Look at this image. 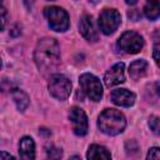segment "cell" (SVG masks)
Segmentation results:
<instances>
[{"label":"cell","mask_w":160,"mask_h":160,"mask_svg":"<svg viewBox=\"0 0 160 160\" xmlns=\"http://www.w3.org/2000/svg\"><path fill=\"white\" fill-rule=\"evenodd\" d=\"M146 160H160V148H151L148 152Z\"/></svg>","instance_id":"cell-19"},{"label":"cell","mask_w":160,"mask_h":160,"mask_svg":"<svg viewBox=\"0 0 160 160\" xmlns=\"http://www.w3.org/2000/svg\"><path fill=\"white\" fill-rule=\"evenodd\" d=\"M152 58L155 60V62L158 64V66H160V44H156L154 46V50H152Z\"/></svg>","instance_id":"cell-20"},{"label":"cell","mask_w":160,"mask_h":160,"mask_svg":"<svg viewBox=\"0 0 160 160\" xmlns=\"http://www.w3.org/2000/svg\"><path fill=\"white\" fill-rule=\"evenodd\" d=\"M79 29H80V32L81 35L88 40V41H91V42H95L98 40V31L95 29V25H94V21H92V16L91 15H84L81 19H80V22H79Z\"/></svg>","instance_id":"cell-10"},{"label":"cell","mask_w":160,"mask_h":160,"mask_svg":"<svg viewBox=\"0 0 160 160\" xmlns=\"http://www.w3.org/2000/svg\"><path fill=\"white\" fill-rule=\"evenodd\" d=\"M149 128H150V130L155 134V135H159L160 134V119L158 118V116H155V115H151L150 118H149Z\"/></svg>","instance_id":"cell-18"},{"label":"cell","mask_w":160,"mask_h":160,"mask_svg":"<svg viewBox=\"0 0 160 160\" xmlns=\"http://www.w3.org/2000/svg\"><path fill=\"white\" fill-rule=\"evenodd\" d=\"M69 160H81V159H80V158H79L78 155H74V156H71V158H70Z\"/></svg>","instance_id":"cell-25"},{"label":"cell","mask_w":160,"mask_h":160,"mask_svg":"<svg viewBox=\"0 0 160 160\" xmlns=\"http://www.w3.org/2000/svg\"><path fill=\"white\" fill-rule=\"evenodd\" d=\"M146 70H148V62L142 59H139V60H135L130 64L129 66V75L131 79L134 80H138L140 78H142L145 74H146Z\"/></svg>","instance_id":"cell-14"},{"label":"cell","mask_w":160,"mask_h":160,"mask_svg":"<svg viewBox=\"0 0 160 160\" xmlns=\"http://www.w3.org/2000/svg\"><path fill=\"white\" fill-rule=\"evenodd\" d=\"M49 26L55 31H66L69 28V15L60 6H48L44 10Z\"/></svg>","instance_id":"cell-3"},{"label":"cell","mask_w":160,"mask_h":160,"mask_svg":"<svg viewBox=\"0 0 160 160\" xmlns=\"http://www.w3.org/2000/svg\"><path fill=\"white\" fill-rule=\"evenodd\" d=\"M49 91L55 99L64 101L71 92V81L62 74H52L49 80Z\"/></svg>","instance_id":"cell-4"},{"label":"cell","mask_w":160,"mask_h":160,"mask_svg":"<svg viewBox=\"0 0 160 160\" xmlns=\"http://www.w3.org/2000/svg\"><path fill=\"white\" fill-rule=\"evenodd\" d=\"M62 156V150L56 146H50L46 150V158L45 160H60Z\"/></svg>","instance_id":"cell-17"},{"label":"cell","mask_w":160,"mask_h":160,"mask_svg":"<svg viewBox=\"0 0 160 160\" xmlns=\"http://www.w3.org/2000/svg\"><path fill=\"white\" fill-rule=\"evenodd\" d=\"M86 158L88 160H111V155L110 152L101 145H96L92 144L88 152H86Z\"/></svg>","instance_id":"cell-13"},{"label":"cell","mask_w":160,"mask_h":160,"mask_svg":"<svg viewBox=\"0 0 160 160\" xmlns=\"http://www.w3.org/2000/svg\"><path fill=\"white\" fill-rule=\"evenodd\" d=\"M126 4H136V1H126Z\"/></svg>","instance_id":"cell-26"},{"label":"cell","mask_w":160,"mask_h":160,"mask_svg":"<svg viewBox=\"0 0 160 160\" xmlns=\"http://www.w3.org/2000/svg\"><path fill=\"white\" fill-rule=\"evenodd\" d=\"M111 100L115 105L129 108L135 102V94L126 89H115L111 91Z\"/></svg>","instance_id":"cell-11"},{"label":"cell","mask_w":160,"mask_h":160,"mask_svg":"<svg viewBox=\"0 0 160 160\" xmlns=\"http://www.w3.org/2000/svg\"><path fill=\"white\" fill-rule=\"evenodd\" d=\"M124 69L125 65L124 62H118L114 66L110 68V70L106 71L105 76H104V81L106 86H114L118 84H121L125 81V75H124Z\"/></svg>","instance_id":"cell-9"},{"label":"cell","mask_w":160,"mask_h":160,"mask_svg":"<svg viewBox=\"0 0 160 160\" xmlns=\"http://www.w3.org/2000/svg\"><path fill=\"white\" fill-rule=\"evenodd\" d=\"M1 160H15L12 155H10L6 151H1Z\"/></svg>","instance_id":"cell-22"},{"label":"cell","mask_w":160,"mask_h":160,"mask_svg":"<svg viewBox=\"0 0 160 160\" xmlns=\"http://www.w3.org/2000/svg\"><path fill=\"white\" fill-rule=\"evenodd\" d=\"M79 82L82 91L90 100L99 101L102 98V85L95 75L85 72L79 78Z\"/></svg>","instance_id":"cell-5"},{"label":"cell","mask_w":160,"mask_h":160,"mask_svg":"<svg viewBox=\"0 0 160 160\" xmlns=\"http://www.w3.org/2000/svg\"><path fill=\"white\" fill-rule=\"evenodd\" d=\"M19 155L21 160H35V142L30 136H24L19 144Z\"/></svg>","instance_id":"cell-12"},{"label":"cell","mask_w":160,"mask_h":160,"mask_svg":"<svg viewBox=\"0 0 160 160\" xmlns=\"http://www.w3.org/2000/svg\"><path fill=\"white\" fill-rule=\"evenodd\" d=\"M0 14H1V29H4L6 24V10L2 5L0 6Z\"/></svg>","instance_id":"cell-21"},{"label":"cell","mask_w":160,"mask_h":160,"mask_svg":"<svg viewBox=\"0 0 160 160\" xmlns=\"http://www.w3.org/2000/svg\"><path fill=\"white\" fill-rule=\"evenodd\" d=\"M69 119L72 124V130L78 136H84L88 132L89 122L85 111L78 106H72L69 112Z\"/></svg>","instance_id":"cell-8"},{"label":"cell","mask_w":160,"mask_h":160,"mask_svg":"<svg viewBox=\"0 0 160 160\" xmlns=\"http://www.w3.org/2000/svg\"><path fill=\"white\" fill-rule=\"evenodd\" d=\"M144 14L149 20L160 18V0H150L144 6Z\"/></svg>","instance_id":"cell-15"},{"label":"cell","mask_w":160,"mask_h":160,"mask_svg":"<svg viewBox=\"0 0 160 160\" xmlns=\"http://www.w3.org/2000/svg\"><path fill=\"white\" fill-rule=\"evenodd\" d=\"M34 59L44 75L52 72L60 64V48L56 40L51 38L41 39L36 45Z\"/></svg>","instance_id":"cell-1"},{"label":"cell","mask_w":160,"mask_h":160,"mask_svg":"<svg viewBox=\"0 0 160 160\" xmlns=\"http://www.w3.org/2000/svg\"><path fill=\"white\" fill-rule=\"evenodd\" d=\"M120 24L121 15L115 9H104L99 15V28L105 35L115 32Z\"/></svg>","instance_id":"cell-6"},{"label":"cell","mask_w":160,"mask_h":160,"mask_svg":"<svg viewBox=\"0 0 160 160\" xmlns=\"http://www.w3.org/2000/svg\"><path fill=\"white\" fill-rule=\"evenodd\" d=\"M155 90H156L158 95L160 96V81H156V84H155Z\"/></svg>","instance_id":"cell-24"},{"label":"cell","mask_w":160,"mask_h":160,"mask_svg":"<svg viewBox=\"0 0 160 160\" xmlns=\"http://www.w3.org/2000/svg\"><path fill=\"white\" fill-rule=\"evenodd\" d=\"M118 45L126 54H136L144 48V39L135 31H125L120 36Z\"/></svg>","instance_id":"cell-7"},{"label":"cell","mask_w":160,"mask_h":160,"mask_svg":"<svg viewBox=\"0 0 160 160\" xmlns=\"http://www.w3.org/2000/svg\"><path fill=\"white\" fill-rule=\"evenodd\" d=\"M98 126L104 134L114 136L124 131L126 119L124 114L116 109H105L98 118Z\"/></svg>","instance_id":"cell-2"},{"label":"cell","mask_w":160,"mask_h":160,"mask_svg":"<svg viewBox=\"0 0 160 160\" xmlns=\"http://www.w3.org/2000/svg\"><path fill=\"white\" fill-rule=\"evenodd\" d=\"M11 98L14 102L16 104V108L20 111H24L29 105V96L20 89H12L11 90Z\"/></svg>","instance_id":"cell-16"},{"label":"cell","mask_w":160,"mask_h":160,"mask_svg":"<svg viewBox=\"0 0 160 160\" xmlns=\"http://www.w3.org/2000/svg\"><path fill=\"white\" fill-rule=\"evenodd\" d=\"M20 34H21V30H19V26H14L12 30L10 31V35H11V36H18V35H20Z\"/></svg>","instance_id":"cell-23"}]
</instances>
